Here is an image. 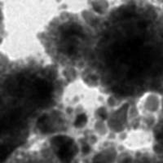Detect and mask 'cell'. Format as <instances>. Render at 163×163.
Instances as JSON below:
<instances>
[{
	"mask_svg": "<svg viewBox=\"0 0 163 163\" xmlns=\"http://www.w3.org/2000/svg\"><path fill=\"white\" fill-rule=\"evenodd\" d=\"M142 109L149 115H156L161 111L163 107V99L158 92H149L142 99Z\"/></svg>",
	"mask_w": 163,
	"mask_h": 163,
	"instance_id": "cell-1",
	"label": "cell"
},
{
	"mask_svg": "<svg viewBox=\"0 0 163 163\" xmlns=\"http://www.w3.org/2000/svg\"><path fill=\"white\" fill-rule=\"evenodd\" d=\"M72 145H66L59 148L58 157L63 163H70L73 157V151Z\"/></svg>",
	"mask_w": 163,
	"mask_h": 163,
	"instance_id": "cell-2",
	"label": "cell"
},
{
	"mask_svg": "<svg viewBox=\"0 0 163 163\" xmlns=\"http://www.w3.org/2000/svg\"><path fill=\"white\" fill-rule=\"evenodd\" d=\"M52 143L56 147L60 148V147L66 146V145H73V140L67 136L59 135V136H56L55 138H53Z\"/></svg>",
	"mask_w": 163,
	"mask_h": 163,
	"instance_id": "cell-3",
	"label": "cell"
},
{
	"mask_svg": "<svg viewBox=\"0 0 163 163\" xmlns=\"http://www.w3.org/2000/svg\"><path fill=\"white\" fill-rule=\"evenodd\" d=\"M11 151V147L3 146L0 144V163H3L5 161Z\"/></svg>",
	"mask_w": 163,
	"mask_h": 163,
	"instance_id": "cell-4",
	"label": "cell"
},
{
	"mask_svg": "<svg viewBox=\"0 0 163 163\" xmlns=\"http://www.w3.org/2000/svg\"><path fill=\"white\" fill-rule=\"evenodd\" d=\"M87 116L84 115V114H80L77 117L76 120H75V127H83L85 125V123L87 122Z\"/></svg>",
	"mask_w": 163,
	"mask_h": 163,
	"instance_id": "cell-5",
	"label": "cell"
},
{
	"mask_svg": "<svg viewBox=\"0 0 163 163\" xmlns=\"http://www.w3.org/2000/svg\"><path fill=\"white\" fill-rule=\"evenodd\" d=\"M98 114L100 115V117L103 118V119H105V118H107V112H106V110L104 109V108L100 109L98 110Z\"/></svg>",
	"mask_w": 163,
	"mask_h": 163,
	"instance_id": "cell-6",
	"label": "cell"
},
{
	"mask_svg": "<svg viewBox=\"0 0 163 163\" xmlns=\"http://www.w3.org/2000/svg\"><path fill=\"white\" fill-rule=\"evenodd\" d=\"M89 151H90V148H89V146H88V145H84L83 148H82V152L85 153V154H87V153L89 152Z\"/></svg>",
	"mask_w": 163,
	"mask_h": 163,
	"instance_id": "cell-7",
	"label": "cell"
},
{
	"mask_svg": "<svg viewBox=\"0 0 163 163\" xmlns=\"http://www.w3.org/2000/svg\"><path fill=\"white\" fill-rule=\"evenodd\" d=\"M95 163H104V161H102L101 160H96V161H95Z\"/></svg>",
	"mask_w": 163,
	"mask_h": 163,
	"instance_id": "cell-8",
	"label": "cell"
}]
</instances>
